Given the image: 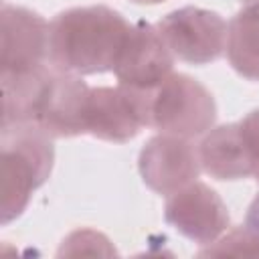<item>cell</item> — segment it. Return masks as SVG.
<instances>
[{
	"instance_id": "obj_1",
	"label": "cell",
	"mask_w": 259,
	"mask_h": 259,
	"mask_svg": "<svg viewBox=\"0 0 259 259\" xmlns=\"http://www.w3.org/2000/svg\"><path fill=\"white\" fill-rule=\"evenodd\" d=\"M89 89L83 77L47 65L28 77L2 83L0 123L28 121L53 140L81 136Z\"/></svg>"
},
{
	"instance_id": "obj_2",
	"label": "cell",
	"mask_w": 259,
	"mask_h": 259,
	"mask_svg": "<svg viewBox=\"0 0 259 259\" xmlns=\"http://www.w3.org/2000/svg\"><path fill=\"white\" fill-rule=\"evenodd\" d=\"M132 24L105 4L75 6L51 20L49 63L79 77L113 71Z\"/></svg>"
},
{
	"instance_id": "obj_3",
	"label": "cell",
	"mask_w": 259,
	"mask_h": 259,
	"mask_svg": "<svg viewBox=\"0 0 259 259\" xmlns=\"http://www.w3.org/2000/svg\"><path fill=\"white\" fill-rule=\"evenodd\" d=\"M0 221L8 225L18 219L40 188L55 164L53 138L28 121L0 123Z\"/></svg>"
},
{
	"instance_id": "obj_4",
	"label": "cell",
	"mask_w": 259,
	"mask_h": 259,
	"mask_svg": "<svg viewBox=\"0 0 259 259\" xmlns=\"http://www.w3.org/2000/svg\"><path fill=\"white\" fill-rule=\"evenodd\" d=\"M217 121L212 93L186 73H170L150 91V127L160 134L196 138Z\"/></svg>"
},
{
	"instance_id": "obj_5",
	"label": "cell",
	"mask_w": 259,
	"mask_h": 259,
	"mask_svg": "<svg viewBox=\"0 0 259 259\" xmlns=\"http://www.w3.org/2000/svg\"><path fill=\"white\" fill-rule=\"evenodd\" d=\"M51 22L38 12L4 4L0 10V83L28 77L49 63Z\"/></svg>"
},
{
	"instance_id": "obj_6",
	"label": "cell",
	"mask_w": 259,
	"mask_h": 259,
	"mask_svg": "<svg viewBox=\"0 0 259 259\" xmlns=\"http://www.w3.org/2000/svg\"><path fill=\"white\" fill-rule=\"evenodd\" d=\"M150 91L119 83L91 87L85 105V134L113 144L134 140L142 127H150Z\"/></svg>"
},
{
	"instance_id": "obj_7",
	"label": "cell",
	"mask_w": 259,
	"mask_h": 259,
	"mask_svg": "<svg viewBox=\"0 0 259 259\" xmlns=\"http://www.w3.org/2000/svg\"><path fill=\"white\" fill-rule=\"evenodd\" d=\"M156 28L172 55L190 65H208L227 49L229 22L214 10L182 6L162 16Z\"/></svg>"
},
{
	"instance_id": "obj_8",
	"label": "cell",
	"mask_w": 259,
	"mask_h": 259,
	"mask_svg": "<svg viewBox=\"0 0 259 259\" xmlns=\"http://www.w3.org/2000/svg\"><path fill=\"white\" fill-rule=\"evenodd\" d=\"M138 170L150 190L170 196L198 178L202 170L198 146L188 138L158 134L144 144L138 158Z\"/></svg>"
},
{
	"instance_id": "obj_9",
	"label": "cell",
	"mask_w": 259,
	"mask_h": 259,
	"mask_svg": "<svg viewBox=\"0 0 259 259\" xmlns=\"http://www.w3.org/2000/svg\"><path fill=\"white\" fill-rule=\"evenodd\" d=\"M164 221L196 245L217 241L229 229V210L223 198L204 182H190L168 196Z\"/></svg>"
},
{
	"instance_id": "obj_10",
	"label": "cell",
	"mask_w": 259,
	"mask_h": 259,
	"mask_svg": "<svg viewBox=\"0 0 259 259\" xmlns=\"http://www.w3.org/2000/svg\"><path fill=\"white\" fill-rule=\"evenodd\" d=\"M174 59L156 24L138 20L132 24L113 75L119 85L150 91L172 73Z\"/></svg>"
},
{
	"instance_id": "obj_11",
	"label": "cell",
	"mask_w": 259,
	"mask_h": 259,
	"mask_svg": "<svg viewBox=\"0 0 259 259\" xmlns=\"http://www.w3.org/2000/svg\"><path fill=\"white\" fill-rule=\"evenodd\" d=\"M200 168L214 180H245L253 176L249 148L241 123L212 125L198 146Z\"/></svg>"
},
{
	"instance_id": "obj_12",
	"label": "cell",
	"mask_w": 259,
	"mask_h": 259,
	"mask_svg": "<svg viewBox=\"0 0 259 259\" xmlns=\"http://www.w3.org/2000/svg\"><path fill=\"white\" fill-rule=\"evenodd\" d=\"M225 53L237 75L259 81V0L249 2L229 20Z\"/></svg>"
},
{
	"instance_id": "obj_13",
	"label": "cell",
	"mask_w": 259,
	"mask_h": 259,
	"mask_svg": "<svg viewBox=\"0 0 259 259\" xmlns=\"http://www.w3.org/2000/svg\"><path fill=\"white\" fill-rule=\"evenodd\" d=\"M200 257H259V235L245 227H237L233 231H225L217 241L204 245L198 251Z\"/></svg>"
},
{
	"instance_id": "obj_14",
	"label": "cell",
	"mask_w": 259,
	"mask_h": 259,
	"mask_svg": "<svg viewBox=\"0 0 259 259\" xmlns=\"http://www.w3.org/2000/svg\"><path fill=\"white\" fill-rule=\"evenodd\" d=\"M239 123H241V130H243V136L249 148L253 178L259 182V109L249 111Z\"/></svg>"
},
{
	"instance_id": "obj_15",
	"label": "cell",
	"mask_w": 259,
	"mask_h": 259,
	"mask_svg": "<svg viewBox=\"0 0 259 259\" xmlns=\"http://www.w3.org/2000/svg\"><path fill=\"white\" fill-rule=\"evenodd\" d=\"M245 225L259 235V194L249 204V210H247V217H245Z\"/></svg>"
},
{
	"instance_id": "obj_16",
	"label": "cell",
	"mask_w": 259,
	"mask_h": 259,
	"mask_svg": "<svg viewBox=\"0 0 259 259\" xmlns=\"http://www.w3.org/2000/svg\"><path fill=\"white\" fill-rule=\"evenodd\" d=\"M136 4H158V2H164V0H132Z\"/></svg>"
},
{
	"instance_id": "obj_17",
	"label": "cell",
	"mask_w": 259,
	"mask_h": 259,
	"mask_svg": "<svg viewBox=\"0 0 259 259\" xmlns=\"http://www.w3.org/2000/svg\"><path fill=\"white\" fill-rule=\"evenodd\" d=\"M245 2H257V0H245Z\"/></svg>"
}]
</instances>
